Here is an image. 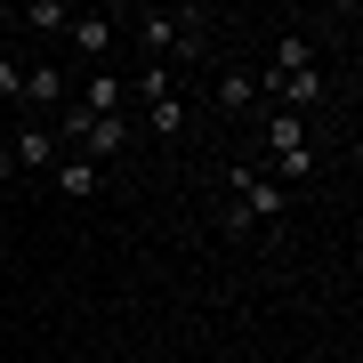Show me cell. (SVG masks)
<instances>
[{"label":"cell","mask_w":363,"mask_h":363,"mask_svg":"<svg viewBox=\"0 0 363 363\" xmlns=\"http://www.w3.org/2000/svg\"><path fill=\"white\" fill-rule=\"evenodd\" d=\"M226 194L250 210V226H283V186H274L267 169H250V162H242V169H226Z\"/></svg>","instance_id":"1"},{"label":"cell","mask_w":363,"mask_h":363,"mask_svg":"<svg viewBox=\"0 0 363 363\" xmlns=\"http://www.w3.org/2000/svg\"><path fill=\"white\" fill-rule=\"evenodd\" d=\"M65 138H81V145H89V162H97V154H121V145L138 138V121H130V113H105V121H81L73 105H65Z\"/></svg>","instance_id":"2"},{"label":"cell","mask_w":363,"mask_h":363,"mask_svg":"<svg viewBox=\"0 0 363 363\" xmlns=\"http://www.w3.org/2000/svg\"><path fill=\"white\" fill-rule=\"evenodd\" d=\"M259 89H274V97H283V113H298V121H307L315 105L331 97V89H323V65H307V73H283V81H259Z\"/></svg>","instance_id":"3"},{"label":"cell","mask_w":363,"mask_h":363,"mask_svg":"<svg viewBox=\"0 0 363 363\" xmlns=\"http://www.w3.org/2000/svg\"><path fill=\"white\" fill-rule=\"evenodd\" d=\"M73 113H81V121H105V113H130V81H113V73H89V89L73 97Z\"/></svg>","instance_id":"4"},{"label":"cell","mask_w":363,"mask_h":363,"mask_svg":"<svg viewBox=\"0 0 363 363\" xmlns=\"http://www.w3.org/2000/svg\"><path fill=\"white\" fill-rule=\"evenodd\" d=\"M145 113H138V130H154V138H186V97L178 89H162V97H138Z\"/></svg>","instance_id":"5"},{"label":"cell","mask_w":363,"mask_h":363,"mask_svg":"<svg viewBox=\"0 0 363 363\" xmlns=\"http://www.w3.org/2000/svg\"><path fill=\"white\" fill-rule=\"evenodd\" d=\"M49 162H57V130H25L0 154V178H9V169H49Z\"/></svg>","instance_id":"6"},{"label":"cell","mask_w":363,"mask_h":363,"mask_svg":"<svg viewBox=\"0 0 363 363\" xmlns=\"http://www.w3.org/2000/svg\"><path fill=\"white\" fill-rule=\"evenodd\" d=\"M307 65H323V57H315V40H307V33H283V40H274V57H267V81L307 73Z\"/></svg>","instance_id":"7"},{"label":"cell","mask_w":363,"mask_h":363,"mask_svg":"<svg viewBox=\"0 0 363 363\" xmlns=\"http://www.w3.org/2000/svg\"><path fill=\"white\" fill-rule=\"evenodd\" d=\"M16 25H25V33H73V9H65V0H25Z\"/></svg>","instance_id":"8"},{"label":"cell","mask_w":363,"mask_h":363,"mask_svg":"<svg viewBox=\"0 0 363 363\" xmlns=\"http://www.w3.org/2000/svg\"><path fill=\"white\" fill-rule=\"evenodd\" d=\"M267 154H274V162H283V154H307V121L274 105V121H267Z\"/></svg>","instance_id":"9"},{"label":"cell","mask_w":363,"mask_h":363,"mask_svg":"<svg viewBox=\"0 0 363 363\" xmlns=\"http://www.w3.org/2000/svg\"><path fill=\"white\" fill-rule=\"evenodd\" d=\"M57 194H65V202H89V194H97V162H89V154L57 162Z\"/></svg>","instance_id":"10"},{"label":"cell","mask_w":363,"mask_h":363,"mask_svg":"<svg viewBox=\"0 0 363 363\" xmlns=\"http://www.w3.org/2000/svg\"><path fill=\"white\" fill-rule=\"evenodd\" d=\"M73 49H81V57L97 65V57L113 49V25H105V16H73Z\"/></svg>","instance_id":"11"},{"label":"cell","mask_w":363,"mask_h":363,"mask_svg":"<svg viewBox=\"0 0 363 363\" xmlns=\"http://www.w3.org/2000/svg\"><path fill=\"white\" fill-rule=\"evenodd\" d=\"M25 97L33 105H57V97H65V73H57V65H25Z\"/></svg>","instance_id":"12"},{"label":"cell","mask_w":363,"mask_h":363,"mask_svg":"<svg viewBox=\"0 0 363 363\" xmlns=\"http://www.w3.org/2000/svg\"><path fill=\"white\" fill-rule=\"evenodd\" d=\"M250 97H259V73H218V105L226 113H242Z\"/></svg>","instance_id":"13"},{"label":"cell","mask_w":363,"mask_h":363,"mask_svg":"<svg viewBox=\"0 0 363 363\" xmlns=\"http://www.w3.org/2000/svg\"><path fill=\"white\" fill-rule=\"evenodd\" d=\"M0 97H25V65L16 57H0Z\"/></svg>","instance_id":"14"}]
</instances>
